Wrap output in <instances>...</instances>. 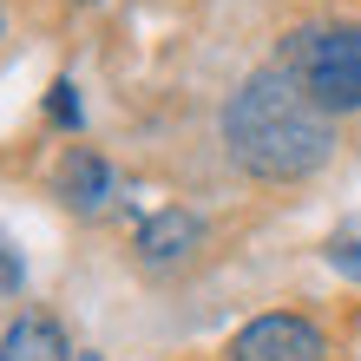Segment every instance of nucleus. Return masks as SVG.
I'll use <instances>...</instances> for the list:
<instances>
[{
    "mask_svg": "<svg viewBox=\"0 0 361 361\" xmlns=\"http://www.w3.org/2000/svg\"><path fill=\"white\" fill-rule=\"evenodd\" d=\"M276 66L295 73L315 105L329 118L361 112V20H315V27H295L283 39V59Z\"/></svg>",
    "mask_w": 361,
    "mask_h": 361,
    "instance_id": "2",
    "label": "nucleus"
},
{
    "mask_svg": "<svg viewBox=\"0 0 361 361\" xmlns=\"http://www.w3.org/2000/svg\"><path fill=\"white\" fill-rule=\"evenodd\" d=\"M59 197H66L73 210H105V197H112V164H105L99 152H86V145H73L66 158H59Z\"/></svg>",
    "mask_w": 361,
    "mask_h": 361,
    "instance_id": "5",
    "label": "nucleus"
},
{
    "mask_svg": "<svg viewBox=\"0 0 361 361\" xmlns=\"http://www.w3.org/2000/svg\"><path fill=\"white\" fill-rule=\"evenodd\" d=\"M329 263H335V276L361 283V230H342V237L329 243Z\"/></svg>",
    "mask_w": 361,
    "mask_h": 361,
    "instance_id": "8",
    "label": "nucleus"
},
{
    "mask_svg": "<svg viewBox=\"0 0 361 361\" xmlns=\"http://www.w3.org/2000/svg\"><path fill=\"white\" fill-rule=\"evenodd\" d=\"M13 289H20V257L0 243V295H13Z\"/></svg>",
    "mask_w": 361,
    "mask_h": 361,
    "instance_id": "9",
    "label": "nucleus"
},
{
    "mask_svg": "<svg viewBox=\"0 0 361 361\" xmlns=\"http://www.w3.org/2000/svg\"><path fill=\"white\" fill-rule=\"evenodd\" d=\"M0 361H73L66 329L53 315H13V329L0 335Z\"/></svg>",
    "mask_w": 361,
    "mask_h": 361,
    "instance_id": "6",
    "label": "nucleus"
},
{
    "mask_svg": "<svg viewBox=\"0 0 361 361\" xmlns=\"http://www.w3.org/2000/svg\"><path fill=\"white\" fill-rule=\"evenodd\" d=\"M73 361H105V355H73Z\"/></svg>",
    "mask_w": 361,
    "mask_h": 361,
    "instance_id": "11",
    "label": "nucleus"
},
{
    "mask_svg": "<svg viewBox=\"0 0 361 361\" xmlns=\"http://www.w3.org/2000/svg\"><path fill=\"white\" fill-rule=\"evenodd\" d=\"M224 152L263 184H295L335 158V118L295 86L289 66H257L224 105Z\"/></svg>",
    "mask_w": 361,
    "mask_h": 361,
    "instance_id": "1",
    "label": "nucleus"
},
{
    "mask_svg": "<svg viewBox=\"0 0 361 361\" xmlns=\"http://www.w3.org/2000/svg\"><path fill=\"white\" fill-rule=\"evenodd\" d=\"M47 118L59 125V132H79V118H86V112H79V86H73V79H53V92H47Z\"/></svg>",
    "mask_w": 361,
    "mask_h": 361,
    "instance_id": "7",
    "label": "nucleus"
},
{
    "mask_svg": "<svg viewBox=\"0 0 361 361\" xmlns=\"http://www.w3.org/2000/svg\"><path fill=\"white\" fill-rule=\"evenodd\" d=\"M197 243H204V217H197V210H184V204H171V210H152V217L138 224V237H132L138 263H152V269H171V263H184Z\"/></svg>",
    "mask_w": 361,
    "mask_h": 361,
    "instance_id": "4",
    "label": "nucleus"
},
{
    "mask_svg": "<svg viewBox=\"0 0 361 361\" xmlns=\"http://www.w3.org/2000/svg\"><path fill=\"white\" fill-rule=\"evenodd\" d=\"M0 39H7V7H0Z\"/></svg>",
    "mask_w": 361,
    "mask_h": 361,
    "instance_id": "10",
    "label": "nucleus"
},
{
    "mask_svg": "<svg viewBox=\"0 0 361 361\" xmlns=\"http://www.w3.org/2000/svg\"><path fill=\"white\" fill-rule=\"evenodd\" d=\"M322 355H329L322 322H309L295 309H269L230 335V361H322Z\"/></svg>",
    "mask_w": 361,
    "mask_h": 361,
    "instance_id": "3",
    "label": "nucleus"
}]
</instances>
